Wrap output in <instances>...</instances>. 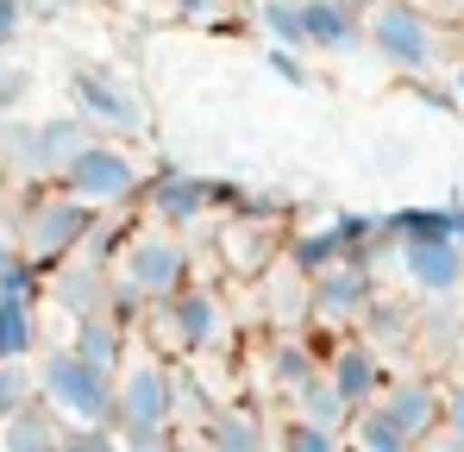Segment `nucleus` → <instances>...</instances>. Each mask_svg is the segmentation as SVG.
<instances>
[{
    "label": "nucleus",
    "instance_id": "f257e3e1",
    "mask_svg": "<svg viewBox=\"0 0 464 452\" xmlns=\"http://www.w3.org/2000/svg\"><path fill=\"white\" fill-rule=\"evenodd\" d=\"M182 283H195V251L176 226L145 221L126 232L120 258H113V308L126 320H139L151 301H169Z\"/></svg>",
    "mask_w": 464,
    "mask_h": 452
},
{
    "label": "nucleus",
    "instance_id": "f03ea898",
    "mask_svg": "<svg viewBox=\"0 0 464 452\" xmlns=\"http://www.w3.org/2000/svg\"><path fill=\"white\" fill-rule=\"evenodd\" d=\"M364 51L408 82L452 70V32L427 0H377L364 13Z\"/></svg>",
    "mask_w": 464,
    "mask_h": 452
},
{
    "label": "nucleus",
    "instance_id": "7ed1b4c3",
    "mask_svg": "<svg viewBox=\"0 0 464 452\" xmlns=\"http://www.w3.org/2000/svg\"><path fill=\"white\" fill-rule=\"evenodd\" d=\"M94 226H101V208H88L63 182H32V195L13 214V239H19V251L38 270H57L63 258H76L82 245H88Z\"/></svg>",
    "mask_w": 464,
    "mask_h": 452
},
{
    "label": "nucleus",
    "instance_id": "20e7f679",
    "mask_svg": "<svg viewBox=\"0 0 464 452\" xmlns=\"http://www.w3.org/2000/svg\"><path fill=\"white\" fill-rule=\"evenodd\" d=\"M132 327H145L151 333V346L163 352V359H208V352H220L227 346V333H232V320H227V296L214 290V283H182L169 301H151Z\"/></svg>",
    "mask_w": 464,
    "mask_h": 452
},
{
    "label": "nucleus",
    "instance_id": "39448f33",
    "mask_svg": "<svg viewBox=\"0 0 464 452\" xmlns=\"http://www.w3.org/2000/svg\"><path fill=\"white\" fill-rule=\"evenodd\" d=\"M32 371H38V402H44L63 427H113V415H120V402H113V371L88 365L70 339L51 346V352H38Z\"/></svg>",
    "mask_w": 464,
    "mask_h": 452
},
{
    "label": "nucleus",
    "instance_id": "423d86ee",
    "mask_svg": "<svg viewBox=\"0 0 464 452\" xmlns=\"http://www.w3.org/2000/svg\"><path fill=\"white\" fill-rule=\"evenodd\" d=\"M88 139H94V126L82 120L76 107L70 113H44V120H25V113L0 120V151H6L19 182H57Z\"/></svg>",
    "mask_w": 464,
    "mask_h": 452
},
{
    "label": "nucleus",
    "instance_id": "0eeeda50",
    "mask_svg": "<svg viewBox=\"0 0 464 452\" xmlns=\"http://www.w3.org/2000/svg\"><path fill=\"white\" fill-rule=\"evenodd\" d=\"M113 427H182V365L163 359L157 346H132V359L113 377Z\"/></svg>",
    "mask_w": 464,
    "mask_h": 452
},
{
    "label": "nucleus",
    "instance_id": "6e6552de",
    "mask_svg": "<svg viewBox=\"0 0 464 452\" xmlns=\"http://www.w3.org/2000/svg\"><path fill=\"white\" fill-rule=\"evenodd\" d=\"M57 182H63L70 195H82L88 208L113 214V208H132V201L145 195L151 170L132 157V145H126V139H107V133H94V139L76 151V163H70Z\"/></svg>",
    "mask_w": 464,
    "mask_h": 452
},
{
    "label": "nucleus",
    "instance_id": "1a4fd4ad",
    "mask_svg": "<svg viewBox=\"0 0 464 452\" xmlns=\"http://www.w3.org/2000/svg\"><path fill=\"white\" fill-rule=\"evenodd\" d=\"M70 107H76L94 133H107V139H139V133L151 126L139 88L120 82L113 70H101V64H82V70L70 75Z\"/></svg>",
    "mask_w": 464,
    "mask_h": 452
},
{
    "label": "nucleus",
    "instance_id": "9d476101",
    "mask_svg": "<svg viewBox=\"0 0 464 452\" xmlns=\"http://www.w3.org/2000/svg\"><path fill=\"white\" fill-rule=\"evenodd\" d=\"M389 258H395V277L427 301L464 290V245L459 239H401V245H389Z\"/></svg>",
    "mask_w": 464,
    "mask_h": 452
},
{
    "label": "nucleus",
    "instance_id": "9b49d317",
    "mask_svg": "<svg viewBox=\"0 0 464 452\" xmlns=\"http://www.w3.org/2000/svg\"><path fill=\"white\" fill-rule=\"evenodd\" d=\"M371 296H377L371 290V258H339V264H326V270L308 277V314L314 320H333V327L364 320Z\"/></svg>",
    "mask_w": 464,
    "mask_h": 452
},
{
    "label": "nucleus",
    "instance_id": "f8f14e48",
    "mask_svg": "<svg viewBox=\"0 0 464 452\" xmlns=\"http://www.w3.org/2000/svg\"><path fill=\"white\" fill-rule=\"evenodd\" d=\"M44 301H57L70 320L113 308V264H101V258H88V251L63 258L57 270H44Z\"/></svg>",
    "mask_w": 464,
    "mask_h": 452
},
{
    "label": "nucleus",
    "instance_id": "ddd939ff",
    "mask_svg": "<svg viewBox=\"0 0 464 452\" xmlns=\"http://www.w3.org/2000/svg\"><path fill=\"white\" fill-rule=\"evenodd\" d=\"M383 402L389 415L414 434V447L420 440H433L440 427H446V377H427V371H401V377H389L383 383Z\"/></svg>",
    "mask_w": 464,
    "mask_h": 452
},
{
    "label": "nucleus",
    "instance_id": "4468645a",
    "mask_svg": "<svg viewBox=\"0 0 464 452\" xmlns=\"http://www.w3.org/2000/svg\"><path fill=\"white\" fill-rule=\"evenodd\" d=\"M145 214L163 226H176V232H188V226H201L214 214V176H188V170H157L151 182H145Z\"/></svg>",
    "mask_w": 464,
    "mask_h": 452
},
{
    "label": "nucleus",
    "instance_id": "2eb2a0df",
    "mask_svg": "<svg viewBox=\"0 0 464 452\" xmlns=\"http://www.w3.org/2000/svg\"><path fill=\"white\" fill-rule=\"evenodd\" d=\"M326 377L339 383V396L352 402V408H364V402H377L383 396V346L371 339V333H358V339H339L333 352H326Z\"/></svg>",
    "mask_w": 464,
    "mask_h": 452
},
{
    "label": "nucleus",
    "instance_id": "dca6fc26",
    "mask_svg": "<svg viewBox=\"0 0 464 452\" xmlns=\"http://www.w3.org/2000/svg\"><path fill=\"white\" fill-rule=\"evenodd\" d=\"M195 427H201V434H208L220 452H276V421H270L264 408L238 402V396L214 402V408H208Z\"/></svg>",
    "mask_w": 464,
    "mask_h": 452
},
{
    "label": "nucleus",
    "instance_id": "f3484780",
    "mask_svg": "<svg viewBox=\"0 0 464 452\" xmlns=\"http://www.w3.org/2000/svg\"><path fill=\"white\" fill-rule=\"evenodd\" d=\"M220 245H227V264L238 270V277H264V270L289 251V239H283L276 221L257 226V208H238V221L220 232Z\"/></svg>",
    "mask_w": 464,
    "mask_h": 452
},
{
    "label": "nucleus",
    "instance_id": "a211bd4d",
    "mask_svg": "<svg viewBox=\"0 0 464 452\" xmlns=\"http://www.w3.org/2000/svg\"><path fill=\"white\" fill-rule=\"evenodd\" d=\"M70 346H76L88 365H101V371H113V377H120V365L132 359V320H126L120 308L82 314V320H70Z\"/></svg>",
    "mask_w": 464,
    "mask_h": 452
},
{
    "label": "nucleus",
    "instance_id": "6ab92c4d",
    "mask_svg": "<svg viewBox=\"0 0 464 452\" xmlns=\"http://www.w3.org/2000/svg\"><path fill=\"white\" fill-rule=\"evenodd\" d=\"M320 371H326V352H314V339L302 327H289V333H276V339L264 346V383H270L276 396H295V389Z\"/></svg>",
    "mask_w": 464,
    "mask_h": 452
},
{
    "label": "nucleus",
    "instance_id": "aec40b11",
    "mask_svg": "<svg viewBox=\"0 0 464 452\" xmlns=\"http://www.w3.org/2000/svg\"><path fill=\"white\" fill-rule=\"evenodd\" d=\"M302 19H308V51L352 57L364 44V13H352L345 0H302Z\"/></svg>",
    "mask_w": 464,
    "mask_h": 452
},
{
    "label": "nucleus",
    "instance_id": "412c9836",
    "mask_svg": "<svg viewBox=\"0 0 464 452\" xmlns=\"http://www.w3.org/2000/svg\"><path fill=\"white\" fill-rule=\"evenodd\" d=\"M44 352V327H38V296H13L0 290V359H38Z\"/></svg>",
    "mask_w": 464,
    "mask_h": 452
},
{
    "label": "nucleus",
    "instance_id": "4be33fe9",
    "mask_svg": "<svg viewBox=\"0 0 464 452\" xmlns=\"http://www.w3.org/2000/svg\"><path fill=\"white\" fill-rule=\"evenodd\" d=\"M283 258H289L295 270H308V277H314V270H326V264H339V258H364V251H358V239L345 232V214H339V221L314 226V232H295Z\"/></svg>",
    "mask_w": 464,
    "mask_h": 452
},
{
    "label": "nucleus",
    "instance_id": "5701e85b",
    "mask_svg": "<svg viewBox=\"0 0 464 452\" xmlns=\"http://www.w3.org/2000/svg\"><path fill=\"white\" fill-rule=\"evenodd\" d=\"M345 447H352V452H420V447H414V434L389 415L383 402L352 408V421H345Z\"/></svg>",
    "mask_w": 464,
    "mask_h": 452
},
{
    "label": "nucleus",
    "instance_id": "b1692460",
    "mask_svg": "<svg viewBox=\"0 0 464 452\" xmlns=\"http://www.w3.org/2000/svg\"><path fill=\"white\" fill-rule=\"evenodd\" d=\"M0 452H63V421L44 402H32L0 421Z\"/></svg>",
    "mask_w": 464,
    "mask_h": 452
},
{
    "label": "nucleus",
    "instance_id": "393cba45",
    "mask_svg": "<svg viewBox=\"0 0 464 452\" xmlns=\"http://www.w3.org/2000/svg\"><path fill=\"white\" fill-rule=\"evenodd\" d=\"M289 402V415H302V421H320V427H333V434H345V421H352V402L339 396V383L320 371V377H308L295 396H283Z\"/></svg>",
    "mask_w": 464,
    "mask_h": 452
},
{
    "label": "nucleus",
    "instance_id": "a878e982",
    "mask_svg": "<svg viewBox=\"0 0 464 452\" xmlns=\"http://www.w3.org/2000/svg\"><path fill=\"white\" fill-rule=\"evenodd\" d=\"M383 239L401 245V239H459V208H395L383 214Z\"/></svg>",
    "mask_w": 464,
    "mask_h": 452
},
{
    "label": "nucleus",
    "instance_id": "bb28decb",
    "mask_svg": "<svg viewBox=\"0 0 464 452\" xmlns=\"http://www.w3.org/2000/svg\"><path fill=\"white\" fill-rule=\"evenodd\" d=\"M251 19H257L264 44H295V51H308V19H302V0H251Z\"/></svg>",
    "mask_w": 464,
    "mask_h": 452
},
{
    "label": "nucleus",
    "instance_id": "cd10ccee",
    "mask_svg": "<svg viewBox=\"0 0 464 452\" xmlns=\"http://www.w3.org/2000/svg\"><path fill=\"white\" fill-rule=\"evenodd\" d=\"M276 452H345V434H333L320 421H302V415H283L276 421Z\"/></svg>",
    "mask_w": 464,
    "mask_h": 452
},
{
    "label": "nucleus",
    "instance_id": "c85d7f7f",
    "mask_svg": "<svg viewBox=\"0 0 464 452\" xmlns=\"http://www.w3.org/2000/svg\"><path fill=\"white\" fill-rule=\"evenodd\" d=\"M38 402V371L25 359H0V421Z\"/></svg>",
    "mask_w": 464,
    "mask_h": 452
},
{
    "label": "nucleus",
    "instance_id": "c756f323",
    "mask_svg": "<svg viewBox=\"0 0 464 452\" xmlns=\"http://www.w3.org/2000/svg\"><path fill=\"white\" fill-rule=\"evenodd\" d=\"M25 101H32V70L6 57V64H0V120H6V113H19Z\"/></svg>",
    "mask_w": 464,
    "mask_h": 452
},
{
    "label": "nucleus",
    "instance_id": "7c9ffc66",
    "mask_svg": "<svg viewBox=\"0 0 464 452\" xmlns=\"http://www.w3.org/2000/svg\"><path fill=\"white\" fill-rule=\"evenodd\" d=\"M63 452H126L120 427H63Z\"/></svg>",
    "mask_w": 464,
    "mask_h": 452
},
{
    "label": "nucleus",
    "instance_id": "2f4dec72",
    "mask_svg": "<svg viewBox=\"0 0 464 452\" xmlns=\"http://www.w3.org/2000/svg\"><path fill=\"white\" fill-rule=\"evenodd\" d=\"M264 64H270V75H283L289 88H308V82H314L308 64L295 57V44H264Z\"/></svg>",
    "mask_w": 464,
    "mask_h": 452
},
{
    "label": "nucleus",
    "instance_id": "473e14b6",
    "mask_svg": "<svg viewBox=\"0 0 464 452\" xmlns=\"http://www.w3.org/2000/svg\"><path fill=\"white\" fill-rule=\"evenodd\" d=\"M120 440H126V452H182V440H176V427H120Z\"/></svg>",
    "mask_w": 464,
    "mask_h": 452
},
{
    "label": "nucleus",
    "instance_id": "72a5a7b5",
    "mask_svg": "<svg viewBox=\"0 0 464 452\" xmlns=\"http://www.w3.org/2000/svg\"><path fill=\"white\" fill-rule=\"evenodd\" d=\"M169 6L188 25H227V0H169Z\"/></svg>",
    "mask_w": 464,
    "mask_h": 452
},
{
    "label": "nucleus",
    "instance_id": "f704fd0d",
    "mask_svg": "<svg viewBox=\"0 0 464 452\" xmlns=\"http://www.w3.org/2000/svg\"><path fill=\"white\" fill-rule=\"evenodd\" d=\"M25 19H32V0H0V51H13V44H19Z\"/></svg>",
    "mask_w": 464,
    "mask_h": 452
},
{
    "label": "nucleus",
    "instance_id": "c9c22d12",
    "mask_svg": "<svg viewBox=\"0 0 464 452\" xmlns=\"http://www.w3.org/2000/svg\"><path fill=\"white\" fill-rule=\"evenodd\" d=\"M446 427H464V371L446 377Z\"/></svg>",
    "mask_w": 464,
    "mask_h": 452
},
{
    "label": "nucleus",
    "instance_id": "e433bc0d",
    "mask_svg": "<svg viewBox=\"0 0 464 452\" xmlns=\"http://www.w3.org/2000/svg\"><path fill=\"white\" fill-rule=\"evenodd\" d=\"M420 452H464V427H440L433 440H420Z\"/></svg>",
    "mask_w": 464,
    "mask_h": 452
},
{
    "label": "nucleus",
    "instance_id": "4c0bfd02",
    "mask_svg": "<svg viewBox=\"0 0 464 452\" xmlns=\"http://www.w3.org/2000/svg\"><path fill=\"white\" fill-rule=\"evenodd\" d=\"M176 440H182V452H220L208 434H201V427H176Z\"/></svg>",
    "mask_w": 464,
    "mask_h": 452
},
{
    "label": "nucleus",
    "instance_id": "58836bf2",
    "mask_svg": "<svg viewBox=\"0 0 464 452\" xmlns=\"http://www.w3.org/2000/svg\"><path fill=\"white\" fill-rule=\"evenodd\" d=\"M19 258H25V251H19V239H13V232H6V239H0V277H6V270H13V264H19Z\"/></svg>",
    "mask_w": 464,
    "mask_h": 452
},
{
    "label": "nucleus",
    "instance_id": "ea45409f",
    "mask_svg": "<svg viewBox=\"0 0 464 452\" xmlns=\"http://www.w3.org/2000/svg\"><path fill=\"white\" fill-rule=\"evenodd\" d=\"M446 88H452V101H459V107H464V57H459V64H452V70H446Z\"/></svg>",
    "mask_w": 464,
    "mask_h": 452
},
{
    "label": "nucleus",
    "instance_id": "a19ab883",
    "mask_svg": "<svg viewBox=\"0 0 464 452\" xmlns=\"http://www.w3.org/2000/svg\"><path fill=\"white\" fill-rule=\"evenodd\" d=\"M19 176H13V163H6V151H0V201H6V189H13Z\"/></svg>",
    "mask_w": 464,
    "mask_h": 452
},
{
    "label": "nucleus",
    "instance_id": "79ce46f5",
    "mask_svg": "<svg viewBox=\"0 0 464 452\" xmlns=\"http://www.w3.org/2000/svg\"><path fill=\"white\" fill-rule=\"evenodd\" d=\"M433 13H452V19H464V0H427Z\"/></svg>",
    "mask_w": 464,
    "mask_h": 452
},
{
    "label": "nucleus",
    "instance_id": "37998d69",
    "mask_svg": "<svg viewBox=\"0 0 464 452\" xmlns=\"http://www.w3.org/2000/svg\"><path fill=\"white\" fill-rule=\"evenodd\" d=\"M345 6H352V13H371V6H377V0H345Z\"/></svg>",
    "mask_w": 464,
    "mask_h": 452
},
{
    "label": "nucleus",
    "instance_id": "c03bdc74",
    "mask_svg": "<svg viewBox=\"0 0 464 452\" xmlns=\"http://www.w3.org/2000/svg\"><path fill=\"white\" fill-rule=\"evenodd\" d=\"M459 245H464V208H459Z\"/></svg>",
    "mask_w": 464,
    "mask_h": 452
},
{
    "label": "nucleus",
    "instance_id": "a18cd8bd",
    "mask_svg": "<svg viewBox=\"0 0 464 452\" xmlns=\"http://www.w3.org/2000/svg\"><path fill=\"white\" fill-rule=\"evenodd\" d=\"M0 64H6V51H0Z\"/></svg>",
    "mask_w": 464,
    "mask_h": 452
},
{
    "label": "nucleus",
    "instance_id": "49530a36",
    "mask_svg": "<svg viewBox=\"0 0 464 452\" xmlns=\"http://www.w3.org/2000/svg\"><path fill=\"white\" fill-rule=\"evenodd\" d=\"M345 452H352V447H345Z\"/></svg>",
    "mask_w": 464,
    "mask_h": 452
}]
</instances>
